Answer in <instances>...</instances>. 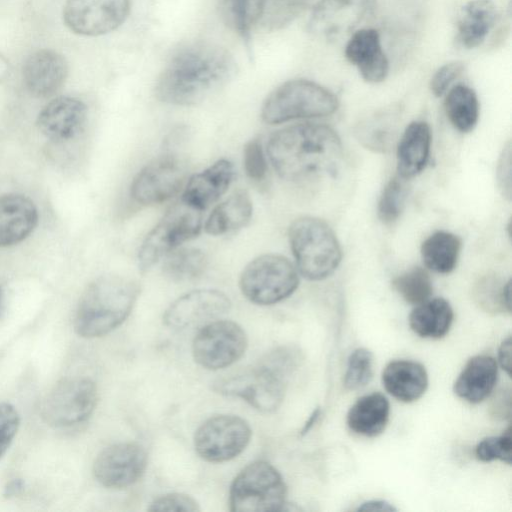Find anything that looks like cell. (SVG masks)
Returning <instances> with one entry per match:
<instances>
[{"label":"cell","mask_w":512,"mask_h":512,"mask_svg":"<svg viewBox=\"0 0 512 512\" xmlns=\"http://www.w3.org/2000/svg\"><path fill=\"white\" fill-rule=\"evenodd\" d=\"M24 488V483L20 479H14L7 484L4 491V496L13 497L19 495Z\"/></svg>","instance_id":"49"},{"label":"cell","mask_w":512,"mask_h":512,"mask_svg":"<svg viewBox=\"0 0 512 512\" xmlns=\"http://www.w3.org/2000/svg\"><path fill=\"white\" fill-rule=\"evenodd\" d=\"M267 154L282 179L302 183L335 175L343 146L334 129L307 122L275 131L268 140Z\"/></svg>","instance_id":"2"},{"label":"cell","mask_w":512,"mask_h":512,"mask_svg":"<svg viewBox=\"0 0 512 512\" xmlns=\"http://www.w3.org/2000/svg\"><path fill=\"white\" fill-rule=\"evenodd\" d=\"M320 413H321V410L320 408H316L312 413L311 415L309 416L308 420L305 422L303 428L301 429V435H305L307 434L311 428L314 426V424L316 423L318 417L320 416Z\"/></svg>","instance_id":"50"},{"label":"cell","mask_w":512,"mask_h":512,"mask_svg":"<svg viewBox=\"0 0 512 512\" xmlns=\"http://www.w3.org/2000/svg\"><path fill=\"white\" fill-rule=\"evenodd\" d=\"M234 174L232 162L219 159L187 180L181 200L200 211L205 210L227 191Z\"/></svg>","instance_id":"21"},{"label":"cell","mask_w":512,"mask_h":512,"mask_svg":"<svg viewBox=\"0 0 512 512\" xmlns=\"http://www.w3.org/2000/svg\"><path fill=\"white\" fill-rule=\"evenodd\" d=\"M465 65L461 61H451L441 66L430 81V89L436 96H442L450 85L463 73Z\"/></svg>","instance_id":"46"},{"label":"cell","mask_w":512,"mask_h":512,"mask_svg":"<svg viewBox=\"0 0 512 512\" xmlns=\"http://www.w3.org/2000/svg\"><path fill=\"white\" fill-rule=\"evenodd\" d=\"M446 115L451 124L460 132L474 129L479 118V101L475 91L463 84L449 90L444 101Z\"/></svg>","instance_id":"31"},{"label":"cell","mask_w":512,"mask_h":512,"mask_svg":"<svg viewBox=\"0 0 512 512\" xmlns=\"http://www.w3.org/2000/svg\"><path fill=\"white\" fill-rule=\"evenodd\" d=\"M339 106L334 93L306 79L289 80L274 89L261 108L262 120L270 125L296 119L333 114Z\"/></svg>","instance_id":"5"},{"label":"cell","mask_w":512,"mask_h":512,"mask_svg":"<svg viewBox=\"0 0 512 512\" xmlns=\"http://www.w3.org/2000/svg\"><path fill=\"white\" fill-rule=\"evenodd\" d=\"M147 467L145 449L132 442L117 443L103 449L93 464V474L103 486L122 489L133 485Z\"/></svg>","instance_id":"16"},{"label":"cell","mask_w":512,"mask_h":512,"mask_svg":"<svg viewBox=\"0 0 512 512\" xmlns=\"http://www.w3.org/2000/svg\"><path fill=\"white\" fill-rule=\"evenodd\" d=\"M267 0H228V9L235 30L246 45L251 41L254 26L263 17Z\"/></svg>","instance_id":"36"},{"label":"cell","mask_w":512,"mask_h":512,"mask_svg":"<svg viewBox=\"0 0 512 512\" xmlns=\"http://www.w3.org/2000/svg\"><path fill=\"white\" fill-rule=\"evenodd\" d=\"M408 196L407 179L399 175L391 178L380 196L378 218L385 225H391L400 217Z\"/></svg>","instance_id":"37"},{"label":"cell","mask_w":512,"mask_h":512,"mask_svg":"<svg viewBox=\"0 0 512 512\" xmlns=\"http://www.w3.org/2000/svg\"><path fill=\"white\" fill-rule=\"evenodd\" d=\"M511 337L504 339L498 349V362L508 375L511 374Z\"/></svg>","instance_id":"47"},{"label":"cell","mask_w":512,"mask_h":512,"mask_svg":"<svg viewBox=\"0 0 512 512\" xmlns=\"http://www.w3.org/2000/svg\"><path fill=\"white\" fill-rule=\"evenodd\" d=\"M512 429L509 426L500 436H491L481 440L475 449V455L482 462L500 460L508 465L512 462Z\"/></svg>","instance_id":"40"},{"label":"cell","mask_w":512,"mask_h":512,"mask_svg":"<svg viewBox=\"0 0 512 512\" xmlns=\"http://www.w3.org/2000/svg\"><path fill=\"white\" fill-rule=\"evenodd\" d=\"M382 383L395 399L410 403L422 397L428 387L425 367L412 360L389 362L382 372Z\"/></svg>","instance_id":"24"},{"label":"cell","mask_w":512,"mask_h":512,"mask_svg":"<svg viewBox=\"0 0 512 512\" xmlns=\"http://www.w3.org/2000/svg\"><path fill=\"white\" fill-rule=\"evenodd\" d=\"M68 74L65 58L54 50L42 49L31 54L23 66L26 89L35 97L46 98L55 94Z\"/></svg>","instance_id":"19"},{"label":"cell","mask_w":512,"mask_h":512,"mask_svg":"<svg viewBox=\"0 0 512 512\" xmlns=\"http://www.w3.org/2000/svg\"><path fill=\"white\" fill-rule=\"evenodd\" d=\"M2 308H3V291L0 286V313L2 311Z\"/></svg>","instance_id":"51"},{"label":"cell","mask_w":512,"mask_h":512,"mask_svg":"<svg viewBox=\"0 0 512 512\" xmlns=\"http://www.w3.org/2000/svg\"><path fill=\"white\" fill-rule=\"evenodd\" d=\"M288 239L297 271L306 279L323 280L342 260V249L332 228L322 219L302 216L288 229Z\"/></svg>","instance_id":"4"},{"label":"cell","mask_w":512,"mask_h":512,"mask_svg":"<svg viewBox=\"0 0 512 512\" xmlns=\"http://www.w3.org/2000/svg\"><path fill=\"white\" fill-rule=\"evenodd\" d=\"M358 511H396V508L387 501L384 500H370L362 503L358 507Z\"/></svg>","instance_id":"48"},{"label":"cell","mask_w":512,"mask_h":512,"mask_svg":"<svg viewBox=\"0 0 512 512\" xmlns=\"http://www.w3.org/2000/svg\"><path fill=\"white\" fill-rule=\"evenodd\" d=\"M149 511L197 512L198 503L191 496L183 493H169L156 498L149 506Z\"/></svg>","instance_id":"44"},{"label":"cell","mask_w":512,"mask_h":512,"mask_svg":"<svg viewBox=\"0 0 512 512\" xmlns=\"http://www.w3.org/2000/svg\"><path fill=\"white\" fill-rule=\"evenodd\" d=\"M20 424L15 407L9 403H0V458L11 445Z\"/></svg>","instance_id":"43"},{"label":"cell","mask_w":512,"mask_h":512,"mask_svg":"<svg viewBox=\"0 0 512 512\" xmlns=\"http://www.w3.org/2000/svg\"><path fill=\"white\" fill-rule=\"evenodd\" d=\"M374 356L366 348H357L349 356L344 386L347 390H358L366 386L373 376Z\"/></svg>","instance_id":"38"},{"label":"cell","mask_w":512,"mask_h":512,"mask_svg":"<svg viewBox=\"0 0 512 512\" xmlns=\"http://www.w3.org/2000/svg\"><path fill=\"white\" fill-rule=\"evenodd\" d=\"M299 285L296 267L284 256L263 254L251 260L241 272L239 288L257 305H273L292 295Z\"/></svg>","instance_id":"7"},{"label":"cell","mask_w":512,"mask_h":512,"mask_svg":"<svg viewBox=\"0 0 512 512\" xmlns=\"http://www.w3.org/2000/svg\"><path fill=\"white\" fill-rule=\"evenodd\" d=\"M140 293L139 284L120 275H104L83 292L74 315V329L85 338L100 337L130 315Z\"/></svg>","instance_id":"3"},{"label":"cell","mask_w":512,"mask_h":512,"mask_svg":"<svg viewBox=\"0 0 512 512\" xmlns=\"http://www.w3.org/2000/svg\"><path fill=\"white\" fill-rule=\"evenodd\" d=\"M229 297L215 289H198L177 298L166 309L163 322L174 329L213 320L229 311Z\"/></svg>","instance_id":"17"},{"label":"cell","mask_w":512,"mask_h":512,"mask_svg":"<svg viewBox=\"0 0 512 512\" xmlns=\"http://www.w3.org/2000/svg\"><path fill=\"white\" fill-rule=\"evenodd\" d=\"M38 223L34 202L20 194L0 196V247H8L26 239Z\"/></svg>","instance_id":"22"},{"label":"cell","mask_w":512,"mask_h":512,"mask_svg":"<svg viewBox=\"0 0 512 512\" xmlns=\"http://www.w3.org/2000/svg\"><path fill=\"white\" fill-rule=\"evenodd\" d=\"M253 205L246 190H237L218 204L205 221L204 229L212 236H222L245 227L251 220Z\"/></svg>","instance_id":"27"},{"label":"cell","mask_w":512,"mask_h":512,"mask_svg":"<svg viewBox=\"0 0 512 512\" xmlns=\"http://www.w3.org/2000/svg\"><path fill=\"white\" fill-rule=\"evenodd\" d=\"M460 238L447 231H436L421 245V256L425 266L440 274L452 272L461 251Z\"/></svg>","instance_id":"30"},{"label":"cell","mask_w":512,"mask_h":512,"mask_svg":"<svg viewBox=\"0 0 512 512\" xmlns=\"http://www.w3.org/2000/svg\"><path fill=\"white\" fill-rule=\"evenodd\" d=\"M393 289L409 304L418 305L428 300L433 286L429 273L422 267H413L395 277Z\"/></svg>","instance_id":"35"},{"label":"cell","mask_w":512,"mask_h":512,"mask_svg":"<svg viewBox=\"0 0 512 512\" xmlns=\"http://www.w3.org/2000/svg\"><path fill=\"white\" fill-rule=\"evenodd\" d=\"M345 56L366 82L379 83L387 77L389 63L376 30L360 29L352 33L345 47Z\"/></svg>","instance_id":"20"},{"label":"cell","mask_w":512,"mask_h":512,"mask_svg":"<svg viewBox=\"0 0 512 512\" xmlns=\"http://www.w3.org/2000/svg\"><path fill=\"white\" fill-rule=\"evenodd\" d=\"M454 312L443 298L428 299L412 310L409 315L411 330L422 338L439 339L450 330Z\"/></svg>","instance_id":"29"},{"label":"cell","mask_w":512,"mask_h":512,"mask_svg":"<svg viewBox=\"0 0 512 512\" xmlns=\"http://www.w3.org/2000/svg\"><path fill=\"white\" fill-rule=\"evenodd\" d=\"M187 177L185 157L175 151L163 152L135 175L130 185V197L143 206L161 204L178 194Z\"/></svg>","instance_id":"9"},{"label":"cell","mask_w":512,"mask_h":512,"mask_svg":"<svg viewBox=\"0 0 512 512\" xmlns=\"http://www.w3.org/2000/svg\"><path fill=\"white\" fill-rule=\"evenodd\" d=\"M496 6L492 0H471L461 9L457 24V39L466 48L482 44L496 21Z\"/></svg>","instance_id":"28"},{"label":"cell","mask_w":512,"mask_h":512,"mask_svg":"<svg viewBox=\"0 0 512 512\" xmlns=\"http://www.w3.org/2000/svg\"><path fill=\"white\" fill-rule=\"evenodd\" d=\"M164 275L176 282L199 278L206 270L208 258L204 251L195 247L177 248L165 256Z\"/></svg>","instance_id":"34"},{"label":"cell","mask_w":512,"mask_h":512,"mask_svg":"<svg viewBox=\"0 0 512 512\" xmlns=\"http://www.w3.org/2000/svg\"><path fill=\"white\" fill-rule=\"evenodd\" d=\"M98 400L95 383L88 378H66L58 382L41 405L44 421L56 428L70 427L86 421Z\"/></svg>","instance_id":"10"},{"label":"cell","mask_w":512,"mask_h":512,"mask_svg":"<svg viewBox=\"0 0 512 512\" xmlns=\"http://www.w3.org/2000/svg\"><path fill=\"white\" fill-rule=\"evenodd\" d=\"M498 379L497 361L488 355H477L467 361L453 385L461 399L477 404L493 391Z\"/></svg>","instance_id":"23"},{"label":"cell","mask_w":512,"mask_h":512,"mask_svg":"<svg viewBox=\"0 0 512 512\" xmlns=\"http://www.w3.org/2000/svg\"><path fill=\"white\" fill-rule=\"evenodd\" d=\"M302 360L301 352L293 346H280L265 354L259 363L275 371L285 379L296 370Z\"/></svg>","instance_id":"41"},{"label":"cell","mask_w":512,"mask_h":512,"mask_svg":"<svg viewBox=\"0 0 512 512\" xmlns=\"http://www.w3.org/2000/svg\"><path fill=\"white\" fill-rule=\"evenodd\" d=\"M431 148V129L424 121L411 122L397 146V172L404 179L415 177L425 168Z\"/></svg>","instance_id":"25"},{"label":"cell","mask_w":512,"mask_h":512,"mask_svg":"<svg viewBox=\"0 0 512 512\" xmlns=\"http://www.w3.org/2000/svg\"><path fill=\"white\" fill-rule=\"evenodd\" d=\"M287 487L279 471L259 460L248 464L233 480L229 492L232 512L284 511Z\"/></svg>","instance_id":"6"},{"label":"cell","mask_w":512,"mask_h":512,"mask_svg":"<svg viewBox=\"0 0 512 512\" xmlns=\"http://www.w3.org/2000/svg\"><path fill=\"white\" fill-rule=\"evenodd\" d=\"M86 119L87 107L81 100L60 96L40 111L36 123L46 138L62 142L75 137L84 127Z\"/></svg>","instance_id":"18"},{"label":"cell","mask_w":512,"mask_h":512,"mask_svg":"<svg viewBox=\"0 0 512 512\" xmlns=\"http://www.w3.org/2000/svg\"><path fill=\"white\" fill-rule=\"evenodd\" d=\"M243 167L249 179L261 182L267 175V160L261 142L258 139L248 141L243 149Z\"/></svg>","instance_id":"42"},{"label":"cell","mask_w":512,"mask_h":512,"mask_svg":"<svg viewBox=\"0 0 512 512\" xmlns=\"http://www.w3.org/2000/svg\"><path fill=\"white\" fill-rule=\"evenodd\" d=\"M236 73V62L225 48L193 42L169 59L156 83L157 98L167 104H198L224 87Z\"/></svg>","instance_id":"1"},{"label":"cell","mask_w":512,"mask_h":512,"mask_svg":"<svg viewBox=\"0 0 512 512\" xmlns=\"http://www.w3.org/2000/svg\"><path fill=\"white\" fill-rule=\"evenodd\" d=\"M247 344L246 333L239 324L216 320L198 331L192 343V354L201 367L218 370L240 359Z\"/></svg>","instance_id":"13"},{"label":"cell","mask_w":512,"mask_h":512,"mask_svg":"<svg viewBox=\"0 0 512 512\" xmlns=\"http://www.w3.org/2000/svg\"><path fill=\"white\" fill-rule=\"evenodd\" d=\"M474 301L487 313H511V280L495 273L482 275L472 289Z\"/></svg>","instance_id":"33"},{"label":"cell","mask_w":512,"mask_h":512,"mask_svg":"<svg viewBox=\"0 0 512 512\" xmlns=\"http://www.w3.org/2000/svg\"><path fill=\"white\" fill-rule=\"evenodd\" d=\"M496 181L501 195L507 200L512 198V145L507 141L499 156L496 167Z\"/></svg>","instance_id":"45"},{"label":"cell","mask_w":512,"mask_h":512,"mask_svg":"<svg viewBox=\"0 0 512 512\" xmlns=\"http://www.w3.org/2000/svg\"><path fill=\"white\" fill-rule=\"evenodd\" d=\"M201 227L200 210L182 200L173 204L144 238L138 251L140 270H149L181 244L195 238Z\"/></svg>","instance_id":"8"},{"label":"cell","mask_w":512,"mask_h":512,"mask_svg":"<svg viewBox=\"0 0 512 512\" xmlns=\"http://www.w3.org/2000/svg\"><path fill=\"white\" fill-rule=\"evenodd\" d=\"M397 134L394 113H380L361 121L355 128L358 141L374 152H386L393 145Z\"/></svg>","instance_id":"32"},{"label":"cell","mask_w":512,"mask_h":512,"mask_svg":"<svg viewBox=\"0 0 512 512\" xmlns=\"http://www.w3.org/2000/svg\"><path fill=\"white\" fill-rule=\"evenodd\" d=\"M130 12V0H67L65 25L83 36H99L121 26Z\"/></svg>","instance_id":"14"},{"label":"cell","mask_w":512,"mask_h":512,"mask_svg":"<svg viewBox=\"0 0 512 512\" xmlns=\"http://www.w3.org/2000/svg\"><path fill=\"white\" fill-rule=\"evenodd\" d=\"M312 0H267L264 25L270 30L284 28L294 21Z\"/></svg>","instance_id":"39"},{"label":"cell","mask_w":512,"mask_h":512,"mask_svg":"<svg viewBox=\"0 0 512 512\" xmlns=\"http://www.w3.org/2000/svg\"><path fill=\"white\" fill-rule=\"evenodd\" d=\"M251 435V428L243 418L229 414L216 415L196 430L194 448L207 462H226L245 450Z\"/></svg>","instance_id":"12"},{"label":"cell","mask_w":512,"mask_h":512,"mask_svg":"<svg viewBox=\"0 0 512 512\" xmlns=\"http://www.w3.org/2000/svg\"><path fill=\"white\" fill-rule=\"evenodd\" d=\"M284 377L261 363L249 370L217 380L213 389L222 395L241 398L258 411L270 413L282 404Z\"/></svg>","instance_id":"11"},{"label":"cell","mask_w":512,"mask_h":512,"mask_svg":"<svg viewBox=\"0 0 512 512\" xmlns=\"http://www.w3.org/2000/svg\"><path fill=\"white\" fill-rule=\"evenodd\" d=\"M376 0H320L311 12L308 31L327 41L351 33L374 11Z\"/></svg>","instance_id":"15"},{"label":"cell","mask_w":512,"mask_h":512,"mask_svg":"<svg viewBox=\"0 0 512 512\" xmlns=\"http://www.w3.org/2000/svg\"><path fill=\"white\" fill-rule=\"evenodd\" d=\"M389 415V401L383 394L374 392L360 397L350 407L346 423L355 434L376 437L385 430Z\"/></svg>","instance_id":"26"}]
</instances>
